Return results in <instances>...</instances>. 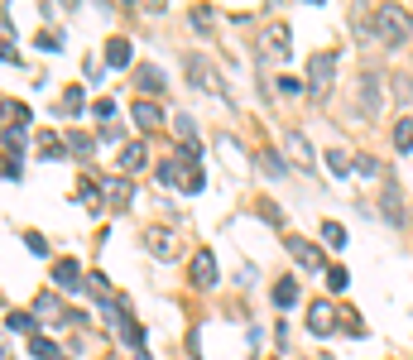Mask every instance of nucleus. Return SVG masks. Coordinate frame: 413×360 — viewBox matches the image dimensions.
<instances>
[{"mask_svg":"<svg viewBox=\"0 0 413 360\" xmlns=\"http://www.w3.org/2000/svg\"><path fill=\"white\" fill-rule=\"evenodd\" d=\"M370 34H375V44H385V48H404L409 34H413L409 10H399V5H375V10H370Z\"/></svg>","mask_w":413,"mask_h":360,"instance_id":"f257e3e1","label":"nucleus"},{"mask_svg":"<svg viewBox=\"0 0 413 360\" xmlns=\"http://www.w3.org/2000/svg\"><path fill=\"white\" fill-rule=\"evenodd\" d=\"M159 182L164 187H183V192H202L206 187V178H202V169H198V154L193 149H183V154H173V159H164L159 164Z\"/></svg>","mask_w":413,"mask_h":360,"instance_id":"f03ea898","label":"nucleus"},{"mask_svg":"<svg viewBox=\"0 0 413 360\" xmlns=\"http://www.w3.org/2000/svg\"><path fill=\"white\" fill-rule=\"evenodd\" d=\"M356 115L361 120H380L385 115V77L380 73H365L356 82Z\"/></svg>","mask_w":413,"mask_h":360,"instance_id":"7ed1b4c3","label":"nucleus"},{"mask_svg":"<svg viewBox=\"0 0 413 360\" xmlns=\"http://www.w3.org/2000/svg\"><path fill=\"white\" fill-rule=\"evenodd\" d=\"M336 63H341V58H336L332 48H327V53H312V58H308V91L317 96V101H322V96L332 91V77H336Z\"/></svg>","mask_w":413,"mask_h":360,"instance_id":"20e7f679","label":"nucleus"},{"mask_svg":"<svg viewBox=\"0 0 413 360\" xmlns=\"http://www.w3.org/2000/svg\"><path fill=\"white\" fill-rule=\"evenodd\" d=\"M188 278H193V288H216V255L211 250H198L193 255V265H188Z\"/></svg>","mask_w":413,"mask_h":360,"instance_id":"39448f33","label":"nucleus"},{"mask_svg":"<svg viewBox=\"0 0 413 360\" xmlns=\"http://www.w3.org/2000/svg\"><path fill=\"white\" fill-rule=\"evenodd\" d=\"M183 68H188V77H193V82H198L202 91H211V96H226V91H221V82H216V73L206 68V58L188 53V58H183Z\"/></svg>","mask_w":413,"mask_h":360,"instance_id":"423d86ee","label":"nucleus"},{"mask_svg":"<svg viewBox=\"0 0 413 360\" xmlns=\"http://www.w3.org/2000/svg\"><path fill=\"white\" fill-rule=\"evenodd\" d=\"M144 250H149V255H159V260H173L178 240H173V231H169V226H149V231H144Z\"/></svg>","mask_w":413,"mask_h":360,"instance_id":"0eeeda50","label":"nucleus"},{"mask_svg":"<svg viewBox=\"0 0 413 360\" xmlns=\"http://www.w3.org/2000/svg\"><path fill=\"white\" fill-rule=\"evenodd\" d=\"M115 332L125 337V346H130V351H144V327L130 317V307H125V303L115 307Z\"/></svg>","mask_w":413,"mask_h":360,"instance_id":"6e6552de","label":"nucleus"},{"mask_svg":"<svg viewBox=\"0 0 413 360\" xmlns=\"http://www.w3.org/2000/svg\"><path fill=\"white\" fill-rule=\"evenodd\" d=\"M284 245H289V255H294L303 269H327V265H322V250H317V245H308L303 236H284Z\"/></svg>","mask_w":413,"mask_h":360,"instance_id":"1a4fd4ad","label":"nucleus"},{"mask_svg":"<svg viewBox=\"0 0 413 360\" xmlns=\"http://www.w3.org/2000/svg\"><path fill=\"white\" fill-rule=\"evenodd\" d=\"M308 332L312 337H332V332H336V307H332V303H312Z\"/></svg>","mask_w":413,"mask_h":360,"instance_id":"9d476101","label":"nucleus"},{"mask_svg":"<svg viewBox=\"0 0 413 360\" xmlns=\"http://www.w3.org/2000/svg\"><path fill=\"white\" fill-rule=\"evenodd\" d=\"M284 149H289V159H294L298 169H312V144H308L303 130H289V135H284Z\"/></svg>","mask_w":413,"mask_h":360,"instance_id":"9b49d317","label":"nucleus"},{"mask_svg":"<svg viewBox=\"0 0 413 360\" xmlns=\"http://www.w3.org/2000/svg\"><path fill=\"white\" fill-rule=\"evenodd\" d=\"M34 317H44V322H63V327H68V307L58 303V293H39V298H34Z\"/></svg>","mask_w":413,"mask_h":360,"instance_id":"f8f14e48","label":"nucleus"},{"mask_svg":"<svg viewBox=\"0 0 413 360\" xmlns=\"http://www.w3.org/2000/svg\"><path fill=\"white\" fill-rule=\"evenodd\" d=\"M82 278H87V274H82L77 260H58V265H53V283H58V288H82Z\"/></svg>","mask_w":413,"mask_h":360,"instance_id":"ddd939ff","label":"nucleus"},{"mask_svg":"<svg viewBox=\"0 0 413 360\" xmlns=\"http://www.w3.org/2000/svg\"><path fill=\"white\" fill-rule=\"evenodd\" d=\"M130 115H135V125H140V130H154V125L164 120V111H159V101H144V96H140V101L130 106Z\"/></svg>","mask_w":413,"mask_h":360,"instance_id":"4468645a","label":"nucleus"},{"mask_svg":"<svg viewBox=\"0 0 413 360\" xmlns=\"http://www.w3.org/2000/svg\"><path fill=\"white\" fill-rule=\"evenodd\" d=\"M144 164H149V149H144V140H130V144L120 149V169H125V173H140Z\"/></svg>","mask_w":413,"mask_h":360,"instance_id":"2eb2a0df","label":"nucleus"},{"mask_svg":"<svg viewBox=\"0 0 413 360\" xmlns=\"http://www.w3.org/2000/svg\"><path fill=\"white\" fill-rule=\"evenodd\" d=\"M130 58H135V44H130V39H111V44H106V63H111V68H125Z\"/></svg>","mask_w":413,"mask_h":360,"instance_id":"dca6fc26","label":"nucleus"},{"mask_svg":"<svg viewBox=\"0 0 413 360\" xmlns=\"http://www.w3.org/2000/svg\"><path fill=\"white\" fill-rule=\"evenodd\" d=\"M380 211H385L394 226H404V197H399V187H394V182H390V192L380 197Z\"/></svg>","mask_w":413,"mask_h":360,"instance_id":"f3484780","label":"nucleus"},{"mask_svg":"<svg viewBox=\"0 0 413 360\" xmlns=\"http://www.w3.org/2000/svg\"><path fill=\"white\" fill-rule=\"evenodd\" d=\"M140 91H144V101H149L154 91L164 96V73H159L154 63H144V68H140Z\"/></svg>","mask_w":413,"mask_h":360,"instance_id":"a211bd4d","label":"nucleus"},{"mask_svg":"<svg viewBox=\"0 0 413 360\" xmlns=\"http://www.w3.org/2000/svg\"><path fill=\"white\" fill-rule=\"evenodd\" d=\"M106 197H111V207H120V211H125V207H130V197H135V187H130L125 178H111V182H106Z\"/></svg>","mask_w":413,"mask_h":360,"instance_id":"6ab92c4d","label":"nucleus"},{"mask_svg":"<svg viewBox=\"0 0 413 360\" xmlns=\"http://www.w3.org/2000/svg\"><path fill=\"white\" fill-rule=\"evenodd\" d=\"M0 115H10V130H24L29 125V106L24 101H0Z\"/></svg>","mask_w":413,"mask_h":360,"instance_id":"aec40b11","label":"nucleus"},{"mask_svg":"<svg viewBox=\"0 0 413 360\" xmlns=\"http://www.w3.org/2000/svg\"><path fill=\"white\" fill-rule=\"evenodd\" d=\"M265 48H269L274 58H289V29H284V24L269 29V34H265Z\"/></svg>","mask_w":413,"mask_h":360,"instance_id":"412c9836","label":"nucleus"},{"mask_svg":"<svg viewBox=\"0 0 413 360\" xmlns=\"http://www.w3.org/2000/svg\"><path fill=\"white\" fill-rule=\"evenodd\" d=\"M274 303H279V307H294V303H298V278H279V283H274Z\"/></svg>","mask_w":413,"mask_h":360,"instance_id":"4be33fe9","label":"nucleus"},{"mask_svg":"<svg viewBox=\"0 0 413 360\" xmlns=\"http://www.w3.org/2000/svg\"><path fill=\"white\" fill-rule=\"evenodd\" d=\"M173 135H178L188 149H198V125H193L188 115H173Z\"/></svg>","mask_w":413,"mask_h":360,"instance_id":"5701e85b","label":"nucleus"},{"mask_svg":"<svg viewBox=\"0 0 413 360\" xmlns=\"http://www.w3.org/2000/svg\"><path fill=\"white\" fill-rule=\"evenodd\" d=\"M29 351H34V360H63V346H53V341H44V337H34Z\"/></svg>","mask_w":413,"mask_h":360,"instance_id":"b1692460","label":"nucleus"},{"mask_svg":"<svg viewBox=\"0 0 413 360\" xmlns=\"http://www.w3.org/2000/svg\"><path fill=\"white\" fill-rule=\"evenodd\" d=\"M322 240H327L332 250H341V245H346V226H336V221H322Z\"/></svg>","mask_w":413,"mask_h":360,"instance_id":"393cba45","label":"nucleus"},{"mask_svg":"<svg viewBox=\"0 0 413 360\" xmlns=\"http://www.w3.org/2000/svg\"><path fill=\"white\" fill-rule=\"evenodd\" d=\"M394 149H404V154L413 149V120H399L394 125Z\"/></svg>","mask_w":413,"mask_h":360,"instance_id":"a878e982","label":"nucleus"},{"mask_svg":"<svg viewBox=\"0 0 413 360\" xmlns=\"http://www.w3.org/2000/svg\"><path fill=\"white\" fill-rule=\"evenodd\" d=\"M82 106H87L82 87H68V91H63V115H73V111H82Z\"/></svg>","mask_w":413,"mask_h":360,"instance_id":"bb28decb","label":"nucleus"},{"mask_svg":"<svg viewBox=\"0 0 413 360\" xmlns=\"http://www.w3.org/2000/svg\"><path fill=\"white\" fill-rule=\"evenodd\" d=\"M327 169H332L336 178H346V173H351V159H346L341 149H332V154H327Z\"/></svg>","mask_w":413,"mask_h":360,"instance_id":"cd10ccee","label":"nucleus"},{"mask_svg":"<svg viewBox=\"0 0 413 360\" xmlns=\"http://www.w3.org/2000/svg\"><path fill=\"white\" fill-rule=\"evenodd\" d=\"M346 283H351V274L341 269V265H332V269H327V288H332V293H341Z\"/></svg>","mask_w":413,"mask_h":360,"instance_id":"c85d7f7f","label":"nucleus"},{"mask_svg":"<svg viewBox=\"0 0 413 360\" xmlns=\"http://www.w3.org/2000/svg\"><path fill=\"white\" fill-rule=\"evenodd\" d=\"M63 144H68L73 154H92V140H87V135H77V130H68V140H63Z\"/></svg>","mask_w":413,"mask_h":360,"instance_id":"c756f323","label":"nucleus"},{"mask_svg":"<svg viewBox=\"0 0 413 360\" xmlns=\"http://www.w3.org/2000/svg\"><path fill=\"white\" fill-rule=\"evenodd\" d=\"M5 327H10V332H34V317H29V312H10Z\"/></svg>","mask_w":413,"mask_h":360,"instance_id":"7c9ffc66","label":"nucleus"},{"mask_svg":"<svg viewBox=\"0 0 413 360\" xmlns=\"http://www.w3.org/2000/svg\"><path fill=\"white\" fill-rule=\"evenodd\" d=\"M356 173L375 178V173H380V159H370V154H356Z\"/></svg>","mask_w":413,"mask_h":360,"instance_id":"2f4dec72","label":"nucleus"},{"mask_svg":"<svg viewBox=\"0 0 413 360\" xmlns=\"http://www.w3.org/2000/svg\"><path fill=\"white\" fill-rule=\"evenodd\" d=\"M39 149H44L48 159H58V154H63V140H58V135H44V140H39Z\"/></svg>","mask_w":413,"mask_h":360,"instance_id":"473e14b6","label":"nucleus"},{"mask_svg":"<svg viewBox=\"0 0 413 360\" xmlns=\"http://www.w3.org/2000/svg\"><path fill=\"white\" fill-rule=\"evenodd\" d=\"M39 48H44V53H58L63 44H58V34H48V29H39Z\"/></svg>","mask_w":413,"mask_h":360,"instance_id":"72a5a7b5","label":"nucleus"},{"mask_svg":"<svg viewBox=\"0 0 413 360\" xmlns=\"http://www.w3.org/2000/svg\"><path fill=\"white\" fill-rule=\"evenodd\" d=\"M77 197H82L87 207H97V182H92V178H82V187H77Z\"/></svg>","mask_w":413,"mask_h":360,"instance_id":"f704fd0d","label":"nucleus"},{"mask_svg":"<svg viewBox=\"0 0 413 360\" xmlns=\"http://www.w3.org/2000/svg\"><path fill=\"white\" fill-rule=\"evenodd\" d=\"M24 245H29V250H34V255H48V240H44V236H34V231H29V236H24Z\"/></svg>","mask_w":413,"mask_h":360,"instance_id":"c9c22d12","label":"nucleus"},{"mask_svg":"<svg viewBox=\"0 0 413 360\" xmlns=\"http://www.w3.org/2000/svg\"><path fill=\"white\" fill-rule=\"evenodd\" d=\"M265 173H274V178H284V164H279V154H265Z\"/></svg>","mask_w":413,"mask_h":360,"instance_id":"e433bc0d","label":"nucleus"},{"mask_svg":"<svg viewBox=\"0 0 413 360\" xmlns=\"http://www.w3.org/2000/svg\"><path fill=\"white\" fill-rule=\"evenodd\" d=\"M0 178L15 182V178H19V164H15V159H0Z\"/></svg>","mask_w":413,"mask_h":360,"instance_id":"4c0bfd02","label":"nucleus"},{"mask_svg":"<svg viewBox=\"0 0 413 360\" xmlns=\"http://www.w3.org/2000/svg\"><path fill=\"white\" fill-rule=\"evenodd\" d=\"M193 24H198V29H206V24H211V10H206V5H198V10H193Z\"/></svg>","mask_w":413,"mask_h":360,"instance_id":"58836bf2","label":"nucleus"},{"mask_svg":"<svg viewBox=\"0 0 413 360\" xmlns=\"http://www.w3.org/2000/svg\"><path fill=\"white\" fill-rule=\"evenodd\" d=\"M279 91H284V96H298V91H303V82H294V77H279Z\"/></svg>","mask_w":413,"mask_h":360,"instance_id":"ea45409f","label":"nucleus"},{"mask_svg":"<svg viewBox=\"0 0 413 360\" xmlns=\"http://www.w3.org/2000/svg\"><path fill=\"white\" fill-rule=\"evenodd\" d=\"M0 58H5V63H19V53H15V48H10L5 39H0Z\"/></svg>","mask_w":413,"mask_h":360,"instance_id":"a19ab883","label":"nucleus"},{"mask_svg":"<svg viewBox=\"0 0 413 360\" xmlns=\"http://www.w3.org/2000/svg\"><path fill=\"white\" fill-rule=\"evenodd\" d=\"M0 360H10V351H0Z\"/></svg>","mask_w":413,"mask_h":360,"instance_id":"79ce46f5","label":"nucleus"},{"mask_svg":"<svg viewBox=\"0 0 413 360\" xmlns=\"http://www.w3.org/2000/svg\"><path fill=\"white\" fill-rule=\"evenodd\" d=\"M140 360H149V356H144V351H140Z\"/></svg>","mask_w":413,"mask_h":360,"instance_id":"37998d69","label":"nucleus"},{"mask_svg":"<svg viewBox=\"0 0 413 360\" xmlns=\"http://www.w3.org/2000/svg\"><path fill=\"white\" fill-rule=\"evenodd\" d=\"M322 360H332V356H322Z\"/></svg>","mask_w":413,"mask_h":360,"instance_id":"c03bdc74","label":"nucleus"},{"mask_svg":"<svg viewBox=\"0 0 413 360\" xmlns=\"http://www.w3.org/2000/svg\"><path fill=\"white\" fill-rule=\"evenodd\" d=\"M63 360H68V356H63Z\"/></svg>","mask_w":413,"mask_h":360,"instance_id":"a18cd8bd","label":"nucleus"}]
</instances>
